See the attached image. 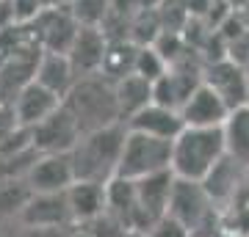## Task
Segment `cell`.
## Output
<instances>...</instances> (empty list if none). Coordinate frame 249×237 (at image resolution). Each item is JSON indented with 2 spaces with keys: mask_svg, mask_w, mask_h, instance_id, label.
<instances>
[{
  "mask_svg": "<svg viewBox=\"0 0 249 237\" xmlns=\"http://www.w3.org/2000/svg\"><path fill=\"white\" fill-rule=\"evenodd\" d=\"M124 135H127L124 122L83 132L80 141L70 149L75 179H86V182H108V179H114L116 168H119V158H122Z\"/></svg>",
  "mask_w": 249,
  "mask_h": 237,
  "instance_id": "obj_1",
  "label": "cell"
},
{
  "mask_svg": "<svg viewBox=\"0 0 249 237\" xmlns=\"http://www.w3.org/2000/svg\"><path fill=\"white\" fill-rule=\"evenodd\" d=\"M227 155L222 127H183L172 141V174L178 179L202 182L211 168Z\"/></svg>",
  "mask_w": 249,
  "mask_h": 237,
  "instance_id": "obj_2",
  "label": "cell"
},
{
  "mask_svg": "<svg viewBox=\"0 0 249 237\" xmlns=\"http://www.w3.org/2000/svg\"><path fill=\"white\" fill-rule=\"evenodd\" d=\"M64 108L75 116L80 132H91L108 124L122 122L119 108H116L114 83L103 75H86L78 78V83L70 88L64 97Z\"/></svg>",
  "mask_w": 249,
  "mask_h": 237,
  "instance_id": "obj_3",
  "label": "cell"
},
{
  "mask_svg": "<svg viewBox=\"0 0 249 237\" xmlns=\"http://www.w3.org/2000/svg\"><path fill=\"white\" fill-rule=\"evenodd\" d=\"M169 166H172V141L152 138V135H144V132L127 130L116 176L142 179V176L166 171Z\"/></svg>",
  "mask_w": 249,
  "mask_h": 237,
  "instance_id": "obj_4",
  "label": "cell"
},
{
  "mask_svg": "<svg viewBox=\"0 0 249 237\" xmlns=\"http://www.w3.org/2000/svg\"><path fill=\"white\" fill-rule=\"evenodd\" d=\"M213 207L211 196L205 193L202 182H191V179H178L175 176V188H172L169 199V212L175 221H180L183 226L191 232V237H199L202 229L213 221Z\"/></svg>",
  "mask_w": 249,
  "mask_h": 237,
  "instance_id": "obj_5",
  "label": "cell"
},
{
  "mask_svg": "<svg viewBox=\"0 0 249 237\" xmlns=\"http://www.w3.org/2000/svg\"><path fill=\"white\" fill-rule=\"evenodd\" d=\"M80 127L75 122V116L64 108V102L55 108L53 113L42 119L39 124L31 127V141L34 149L39 155H58V152H70L75 143L80 141Z\"/></svg>",
  "mask_w": 249,
  "mask_h": 237,
  "instance_id": "obj_6",
  "label": "cell"
},
{
  "mask_svg": "<svg viewBox=\"0 0 249 237\" xmlns=\"http://www.w3.org/2000/svg\"><path fill=\"white\" fill-rule=\"evenodd\" d=\"M19 226H42V229H70L72 212L67 202V190L64 193H31L28 204L17 215Z\"/></svg>",
  "mask_w": 249,
  "mask_h": 237,
  "instance_id": "obj_7",
  "label": "cell"
},
{
  "mask_svg": "<svg viewBox=\"0 0 249 237\" xmlns=\"http://www.w3.org/2000/svg\"><path fill=\"white\" fill-rule=\"evenodd\" d=\"M28 185L34 193H64L72 182H75V171H72L70 152H58V155H39L34 166L25 174Z\"/></svg>",
  "mask_w": 249,
  "mask_h": 237,
  "instance_id": "obj_8",
  "label": "cell"
},
{
  "mask_svg": "<svg viewBox=\"0 0 249 237\" xmlns=\"http://www.w3.org/2000/svg\"><path fill=\"white\" fill-rule=\"evenodd\" d=\"M133 182H136V199H139V210H142L144 226L150 229L155 221L163 218V215L169 212L175 174H172V168H166V171L142 176V179H133ZM147 229H144V232H147Z\"/></svg>",
  "mask_w": 249,
  "mask_h": 237,
  "instance_id": "obj_9",
  "label": "cell"
},
{
  "mask_svg": "<svg viewBox=\"0 0 249 237\" xmlns=\"http://www.w3.org/2000/svg\"><path fill=\"white\" fill-rule=\"evenodd\" d=\"M202 80L227 102L230 111H235V108L249 102V75L241 63L230 61V58L216 61L213 66H208Z\"/></svg>",
  "mask_w": 249,
  "mask_h": 237,
  "instance_id": "obj_10",
  "label": "cell"
},
{
  "mask_svg": "<svg viewBox=\"0 0 249 237\" xmlns=\"http://www.w3.org/2000/svg\"><path fill=\"white\" fill-rule=\"evenodd\" d=\"M227 116H230L227 102L205 80L191 91L186 105L180 108V119L186 127H222L227 122Z\"/></svg>",
  "mask_w": 249,
  "mask_h": 237,
  "instance_id": "obj_11",
  "label": "cell"
},
{
  "mask_svg": "<svg viewBox=\"0 0 249 237\" xmlns=\"http://www.w3.org/2000/svg\"><path fill=\"white\" fill-rule=\"evenodd\" d=\"M61 102L64 99L58 97V94H53V91L45 88L42 83L31 80V83H25V86L14 94L11 108H14V119H17L19 127H28V130H31L34 124L47 119Z\"/></svg>",
  "mask_w": 249,
  "mask_h": 237,
  "instance_id": "obj_12",
  "label": "cell"
},
{
  "mask_svg": "<svg viewBox=\"0 0 249 237\" xmlns=\"http://www.w3.org/2000/svg\"><path fill=\"white\" fill-rule=\"evenodd\" d=\"M36 44L42 50H50V53H70L72 42L78 36V28L80 22L75 19L72 11H42L36 14Z\"/></svg>",
  "mask_w": 249,
  "mask_h": 237,
  "instance_id": "obj_13",
  "label": "cell"
},
{
  "mask_svg": "<svg viewBox=\"0 0 249 237\" xmlns=\"http://www.w3.org/2000/svg\"><path fill=\"white\" fill-rule=\"evenodd\" d=\"M106 53H108V39L103 33L100 25H80L78 28V36L70 47V61L72 66L78 69L80 78L86 75H100L103 69V61H106Z\"/></svg>",
  "mask_w": 249,
  "mask_h": 237,
  "instance_id": "obj_14",
  "label": "cell"
},
{
  "mask_svg": "<svg viewBox=\"0 0 249 237\" xmlns=\"http://www.w3.org/2000/svg\"><path fill=\"white\" fill-rule=\"evenodd\" d=\"M124 127L133 132H144V135H152V138H163V141H175L183 132V119H180L178 111L172 108H163V105H155L150 102L147 108H142L139 113H133Z\"/></svg>",
  "mask_w": 249,
  "mask_h": 237,
  "instance_id": "obj_15",
  "label": "cell"
},
{
  "mask_svg": "<svg viewBox=\"0 0 249 237\" xmlns=\"http://www.w3.org/2000/svg\"><path fill=\"white\" fill-rule=\"evenodd\" d=\"M78 69L72 66L70 55L67 53H50V50H42L39 53V61H36V69H34V80L42 83L45 88H50L53 94L58 97H67L70 88L78 83Z\"/></svg>",
  "mask_w": 249,
  "mask_h": 237,
  "instance_id": "obj_16",
  "label": "cell"
},
{
  "mask_svg": "<svg viewBox=\"0 0 249 237\" xmlns=\"http://www.w3.org/2000/svg\"><path fill=\"white\" fill-rule=\"evenodd\" d=\"M247 176H249V168H244L241 163H235L232 158L224 155L211 168V174L202 179V188H205V193L211 196L213 204H227L238 196L241 185H247Z\"/></svg>",
  "mask_w": 249,
  "mask_h": 237,
  "instance_id": "obj_17",
  "label": "cell"
},
{
  "mask_svg": "<svg viewBox=\"0 0 249 237\" xmlns=\"http://www.w3.org/2000/svg\"><path fill=\"white\" fill-rule=\"evenodd\" d=\"M202 83L199 75H191V72H183V69H175L169 66L166 75H160L155 83H152V102L155 105H163V108H172L178 111L186 105V99L191 97V91Z\"/></svg>",
  "mask_w": 249,
  "mask_h": 237,
  "instance_id": "obj_18",
  "label": "cell"
},
{
  "mask_svg": "<svg viewBox=\"0 0 249 237\" xmlns=\"http://www.w3.org/2000/svg\"><path fill=\"white\" fill-rule=\"evenodd\" d=\"M67 202H70L72 223L83 226L91 218H97L106 210V182H86V179H75L67 188Z\"/></svg>",
  "mask_w": 249,
  "mask_h": 237,
  "instance_id": "obj_19",
  "label": "cell"
},
{
  "mask_svg": "<svg viewBox=\"0 0 249 237\" xmlns=\"http://www.w3.org/2000/svg\"><path fill=\"white\" fill-rule=\"evenodd\" d=\"M114 94L119 116H122V122H127L133 113H139L142 108H147L152 102V83L130 72V75H124L114 83Z\"/></svg>",
  "mask_w": 249,
  "mask_h": 237,
  "instance_id": "obj_20",
  "label": "cell"
},
{
  "mask_svg": "<svg viewBox=\"0 0 249 237\" xmlns=\"http://www.w3.org/2000/svg\"><path fill=\"white\" fill-rule=\"evenodd\" d=\"M222 132H224L227 158H232L235 163L249 168V102L230 111L227 122L222 124Z\"/></svg>",
  "mask_w": 249,
  "mask_h": 237,
  "instance_id": "obj_21",
  "label": "cell"
},
{
  "mask_svg": "<svg viewBox=\"0 0 249 237\" xmlns=\"http://www.w3.org/2000/svg\"><path fill=\"white\" fill-rule=\"evenodd\" d=\"M31 185L25 176H11V179H0V218H14L22 212V207L31 199Z\"/></svg>",
  "mask_w": 249,
  "mask_h": 237,
  "instance_id": "obj_22",
  "label": "cell"
},
{
  "mask_svg": "<svg viewBox=\"0 0 249 237\" xmlns=\"http://www.w3.org/2000/svg\"><path fill=\"white\" fill-rule=\"evenodd\" d=\"M166 72H169V63H166V58L160 55V50L155 44H139V47H136L133 75L155 83V80H158L160 75H166Z\"/></svg>",
  "mask_w": 249,
  "mask_h": 237,
  "instance_id": "obj_23",
  "label": "cell"
},
{
  "mask_svg": "<svg viewBox=\"0 0 249 237\" xmlns=\"http://www.w3.org/2000/svg\"><path fill=\"white\" fill-rule=\"evenodd\" d=\"M80 229H83L89 237H124L127 232H130L114 212H108V210H103L97 218H91L89 223H83Z\"/></svg>",
  "mask_w": 249,
  "mask_h": 237,
  "instance_id": "obj_24",
  "label": "cell"
},
{
  "mask_svg": "<svg viewBox=\"0 0 249 237\" xmlns=\"http://www.w3.org/2000/svg\"><path fill=\"white\" fill-rule=\"evenodd\" d=\"M144 237H191V232L180 221L172 218V215H163V218H158L144 232Z\"/></svg>",
  "mask_w": 249,
  "mask_h": 237,
  "instance_id": "obj_25",
  "label": "cell"
},
{
  "mask_svg": "<svg viewBox=\"0 0 249 237\" xmlns=\"http://www.w3.org/2000/svg\"><path fill=\"white\" fill-rule=\"evenodd\" d=\"M72 229V226H70ZM70 229H42V226H19L17 237H67Z\"/></svg>",
  "mask_w": 249,
  "mask_h": 237,
  "instance_id": "obj_26",
  "label": "cell"
},
{
  "mask_svg": "<svg viewBox=\"0 0 249 237\" xmlns=\"http://www.w3.org/2000/svg\"><path fill=\"white\" fill-rule=\"evenodd\" d=\"M67 237H89V235H86L80 226H75V229H70V235H67Z\"/></svg>",
  "mask_w": 249,
  "mask_h": 237,
  "instance_id": "obj_27",
  "label": "cell"
},
{
  "mask_svg": "<svg viewBox=\"0 0 249 237\" xmlns=\"http://www.w3.org/2000/svg\"><path fill=\"white\" fill-rule=\"evenodd\" d=\"M124 237H144V232H127Z\"/></svg>",
  "mask_w": 249,
  "mask_h": 237,
  "instance_id": "obj_28",
  "label": "cell"
}]
</instances>
